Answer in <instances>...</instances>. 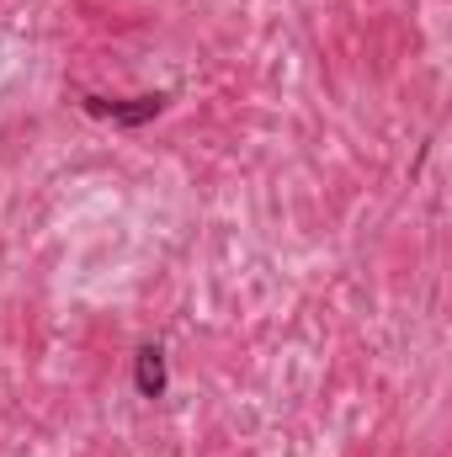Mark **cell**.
Returning <instances> with one entry per match:
<instances>
[{
    "label": "cell",
    "mask_w": 452,
    "mask_h": 457,
    "mask_svg": "<svg viewBox=\"0 0 452 457\" xmlns=\"http://www.w3.org/2000/svg\"><path fill=\"white\" fill-rule=\"evenodd\" d=\"M86 112L113 117L117 128H138V122H149V117L165 112V96H128V102H102V96H86Z\"/></svg>",
    "instance_id": "6da1fadb"
},
{
    "label": "cell",
    "mask_w": 452,
    "mask_h": 457,
    "mask_svg": "<svg viewBox=\"0 0 452 457\" xmlns=\"http://www.w3.org/2000/svg\"><path fill=\"white\" fill-rule=\"evenodd\" d=\"M133 383H138L144 399H165V351L160 345H144L133 356Z\"/></svg>",
    "instance_id": "7a4b0ae2"
}]
</instances>
